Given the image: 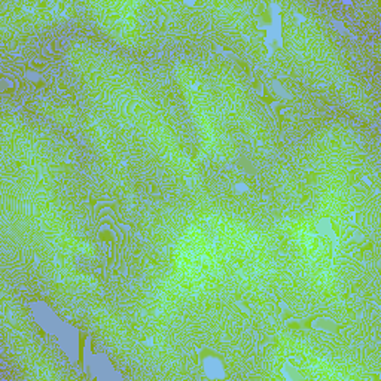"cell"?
<instances>
[{
	"instance_id": "2",
	"label": "cell",
	"mask_w": 381,
	"mask_h": 381,
	"mask_svg": "<svg viewBox=\"0 0 381 381\" xmlns=\"http://www.w3.org/2000/svg\"><path fill=\"white\" fill-rule=\"evenodd\" d=\"M30 313H32L33 321L46 335L53 338L57 337L58 329L61 323H63V319H61L53 308L46 305L45 303H33L30 305Z\"/></svg>"
},
{
	"instance_id": "3",
	"label": "cell",
	"mask_w": 381,
	"mask_h": 381,
	"mask_svg": "<svg viewBox=\"0 0 381 381\" xmlns=\"http://www.w3.org/2000/svg\"><path fill=\"white\" fill-rule=\"evenodd\" d=\"M203 377L209 380H223L226 378V368L222 360L216 356H208L201 364Z\"/></svg>"
},
{
	"instance_id": "4",
	"label": "cell",
	"mask_w": 381,
	"mask_h": 381,
	"mask_svg": "<svg viewBox=\"0 0 381 381\" xmlns=\"http://www.w3.org/2000/svg\"><path fill=\"white\" fill-rule=\"evenodd\" d=\"M232 189L237 195H240V197H246V195L251 194V187L246 180H235L232 185Z\"/></svg>"
},
{
	"instance_id": "1",
	"label": "cell",
	"mask_w": 381,
	"mask_h": 381,
	"mask_svg": "<svg viewBox=\"0 0 381 381\" xmlns=\"http://www.w3.org/2000/svg\"><path fill=\"white\" fill-rule=\"evenodd\" d=\"M56 339L61 348V352L65 353V356L70 360V362L78 364L81 360V337H79L78 329L74 325L63 321V323H61L58 329Z\"/></svg>"
}]
</instances>
